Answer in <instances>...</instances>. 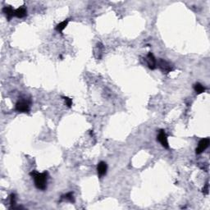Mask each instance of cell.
I'll list each match as a JSON object with an SVG mask.
<instances>
[{"label":"cell","instance_id":"8","mask_svg":"<svg viewBox=\"0 0 210 210\" xmlns=\"http://www.w3.org/2000/svg\"><path fill=\"white\" fill-rule=\"evenodd\" d=\"M3 13L6 15L7 18H8V21H10L13 17H15V10L10 6L4 7V8H3Z\"/></svg>","mask_w":210,"mask_h":210},{"label":"cell","instance_id":"3","mask_svg":"<svg viewBox=\"0 0 210 210\" xmlns=\"http://www.w3.org/2000/svg\"><path fill=\"white\" fill-rule=\"evenodd\" d=\"M158 67L160 68L161 71H162L163 73H168L171 71H172V66L170 63L167 62L166 60H163V59H160L158 61Z\"/></svg>","mask_w":210,"mask_h":210},{"label":"cell","instance_id":"9","mask_svg":"<svg viewBox=\"0 0 210 210\" xmlns=\"http://www.w3.org/2000/svg\"><path fill=\"white\" fill-rule=\"evenodd\" d=\"M27 15V10L25 6H22L17 10H15V17L18 18H23Z\"/></svg>","mask_w":210,"mask_h":210},{"label":"cell","instance_id":"2","mask_svg":"<svg viewBox=\"0 0 210 210\" xmlns=\"http://www.w3.org/2000/svg\"><path fill=\"white\" fill-rule=\"evenodd\" d=\"M16 110L20 113H28L30 110V103L26 100H20L16 104Z\"/></svg>","mask_w":210,"mask_h":210},{"label":"cell","instance_id":"7","mask_svg":"<svg viewBox=\"0 0 210 210\" xmlns=\"http://www.w3.org/2000/svg\"><path fill=\"white\" fill-rule=\"evenodd\" d=\"M147 63L148 67H150V69L154 70L157 67V61L154 58V54L152 53H149L147 55Z\"/></svg>","mask_w":210,"mask_h":210},{"label":"cell","instance_id":"14","mask_svg":"<svg viewBox=\"0 0 210 210\" xmlns=\"http://www.w3.org/2000/svg\"><path fill=\"white\" fill-rule=\"evenodd\" d=\"M10 204L12 206H14L16 204V195L14 194H11L10 195Z\"/></svg>","mask_w":210,"mask_h":210},{"label":"cell","instance_id":"11","mask_svg":"<svg viewBox=\"0 0 210 210\" xmlns=\"http://www.w3.org/2000/svg\"><path fill=\"white\" fill-rule=\"evenodd\" d=\"M194 89H195V92H196L198 95H200V94L204 93V91H205V88H204L201 84H199V83H196V84L194 85Z\"/></svg>","mask_w":210,"mask_h":210},{"label":"cell","instance_id":"12","mask_svg":"<svg viewBox=\"0 0 210 210\" xmlns=\"http://www.w3.org/2000/svg\"><path fill=\"white\" fill-rule=\"evenodd\" d=\"M62 198H63V199H67V200L72 202V203H74V202H75V199H74V197H73V193L72 192L67 193V194H66L65 195L62 196Z\"/></svg>","mask_w":210,"mask_h":210},{"label":"cell","instance_id":"5","mask_svg":"<svg viewBox=\"0 0 210 210\" xmlns=\"http://www.w3.org/2000/svg\"><path fill=\"white\" fill-rule=\"evenodd\" d=\"M157 140H158L160 144L162 145V146L165 149H169V145H168V141H167V135L165 133V131L163 130H161L159 131L158 135V137H157Z\"/></svg>","mask_w":210,"mask_h":210},{"label":"cell","instance_id":"15","mask_svg":"<svg viewBox=\"0 0 210 210\" xmlns=\"http://www.w3.org/2000/svg\"><path fill=\"white\" fill-rule=\"evenodd\" d=\"M203 192H204V194H208V183H206L205 186L203 188Z\"/></svg>","mask_w":210,"mask_h":210},{"label":"cell","instance_id":"6","mask_svg":"<svg viewBox=\"0 0 210 210\" xmlns=\"http://www.w3.org/2000/svg\"><path fill=\"white\" fill-rule=\"evenodd\" d=\"M107 169H108V166H107V163L104 161H101L98 163L97 165V172H98V175L100 177H104L107 172Z\"/></svg>","mask_w":210,"mask_h":210},{"label":"cell","instance_id":"13","mask_svg":"<svg viewBox=\"0 0 210 210\" xmlns=\"http://www.w3.org/2000/svg\"><path fill=\"white\" fill-rule=\"evenodd\" d=\"M63 99L65 100L66 105H67L68 108H72V99H70L68 97H63Z\"/></svg>","mask_w":210,"mask_h":210},{"label":"cell","instance_id":"10","mask_svg":"<svg viewBox=\"0 0 210 210\" xmlns=\"http://www.w3.org/2000/svg\"><path fill=\"white\" fill-rule=\"evenodd\" d=\"M68 22H69V20L67 19L65 20V21H63V22H60L59 24H58L56 26V27H55V30H57V31H59V32H62L64 29L66 28V26H67V24H68Z\"/></svg>","mask_w":210,"mask_h":210},{"label":"cell","instance_id":"4","mask_svg":"<svg viewBox=\"0 0 210 210\" xmlns=\"http://www.w3.org/2000/svg\"><path fill=\"white\" fill-rule=\"evenodd\" d=\"M209 139L205 138V139H202L201 141L199 142V145H198V147L196 148V150H195V153L196 154H200L201 153L204 151V150L208 147L209 145Z\"/></svg>","mask_w":210,"mask_h":210},{"label":"cell","instance_id":"1","mask_svg":"<svg viewBox=\"0 0 210 210\" xmlns=\"http://www.w3.org/2000/svg\"><path fill=\"white\" fill-rule=\"evenodd\" d=\"M34 178L35 182V186L37 189L44 191L47 188V181H48V172H44L42 173H39L37 171H32L30 173Z\"/></svg>","mask_w":210,"mask_h":210}]
</instances>
